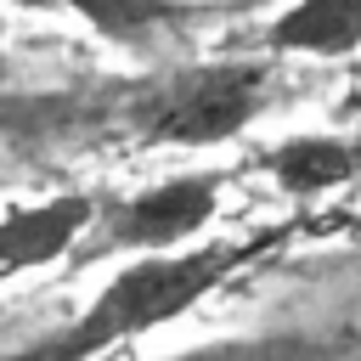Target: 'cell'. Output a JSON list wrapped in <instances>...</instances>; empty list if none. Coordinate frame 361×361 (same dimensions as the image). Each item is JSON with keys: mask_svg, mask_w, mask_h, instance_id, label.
Segmentation results:
<instances>
[{"mask_svg": "<svg viewBox=\"0 0 361 361\" xmlns=\"http://www.w3.org/2000/svg\"><path fill=\"white\" fill-rule=\"evenodd\" d=\"M350 333H316V327H259V333H226L180 344L158 361H350Z\"/></svg>", "mask_w": 361, "mask_h": 361, "instance_id": "ba28073f", "label": "cell"}, {"mask_svg": "<svg viewBox=\"0 0 361 361\" xmlns=\"http://www.w3.org/2000/svg\"><path fill=\"white\" fill-rule=\"evenodd\" d=\"M276 102V56H169L118 79L68 85V90H0V130L17 141H68V147H180L209 152L248 135Z\"/></svg>", "mask_w": 361, "mask_h": 361, "instance_id": "6da1fadb", "label": "cell"}, {"mask_svg": "<svg viewBox=\"0 0 361 361\" xmlns=\"http://www.w3.org/2000/svg\"><path fill=\"white\" fill-rule=\"evenodd\" d=\"M288 237V226L259 231V237H203L186 243L175 254H141V259H118V271L51 333H39L34 344L11 350L6 361H102L107 350H124L180 316H192L209 293H220L237 271H248L254 259H265L276 243Z\"/></svg>", "mask_w": 361, "mask_h": 361, "instance_id": "7a4b0ae2", "label": "cell"}, {"mask_svg": "<svg viewBox=\"0 0 361 361\" xmlns=\"http://www.w3.org/2000/svg\"><path fill=\"white\" fill-rule=\"evenodd\" d=\"M231 169H180L141 192H102L96 220L85 226L73 248V271L107 265V259H141V254H175L186 243H203L214 231V214L226 203Z\"/></svg>", "mask_w": 361, "mask_h": 361, "instance_id": "3957f363", "label": "cell"}, {"mask_svg": "<svg viewBox=\"0 0 361 361\" xmlns=\"http://www.w3.org/2000/svg\"><path fill=\"white\" fill-rule=\"evenodd\" d=\"M259 169L271 175V186H276L282 197L316 203V197L361 180V141L327 135V130H322V135H316V130L282 135V141H271V147L259 152Z\"/></svg>", "mask_w": 361, "mask_h": 361, "instance_id": "5b68a950", "label": "cell"}, {"mask_svg": "<svg viewBox=\"0 0 361 361\" xmlns=\"http://www.w3.org/2000/svg\"><path fill=\"white\" fill-rule=\"evenodd\" d=\"M96 203H102V192L62 186V192H45V197L0 209V288L28 276V271L68 265L79 237H85V226L96 220Z\"/></svg>", "mask_w": 361, "mask_h": 361, "instance_id": "277c9868", "label": "cell"}, {"mask_svg": "<svg viewBox=\"0 0 361 361\" xmlns=\"http://www.w3.org/2000/svg\"><path fill=\"white\" fill-rule=\"evenodd\" d=\"M0 90H6V6H0Z\"/></svg>", "mask_w": 361, "mask_h": 361, "instance_id": "9c48e42d", "label": "cell"}, {"mask_svg": "<svg viewBox=\"0 0 361 361\" xmlns=\"http://www.w3.org/2000/svg\"><path fill=\"white\" fill-rule=\"evenodd\" d=\"M265 56H316L344 62L361 51V0H288L254 39Z\"/></svg>", "mask_w": 361, "mask_h": 361, "instance_id": "8992f818", "label": "cell"}, {"mask_svg": "<svg viewBox=\"0 0 361 361\" xmlns=\"http://www.w3.org/2000/svg\"><path fill=\"white\" fill-rule=\"evenodd\" d=\"M56 11L79 17L90 34H102L118 51H158L164 39L186 34L197 17L192 0H56Z\"/></svg>", "mask_w": 361, "mask_h": 361, "instance_id": "52a82bcc", "label": "cell"}]
</instances>
